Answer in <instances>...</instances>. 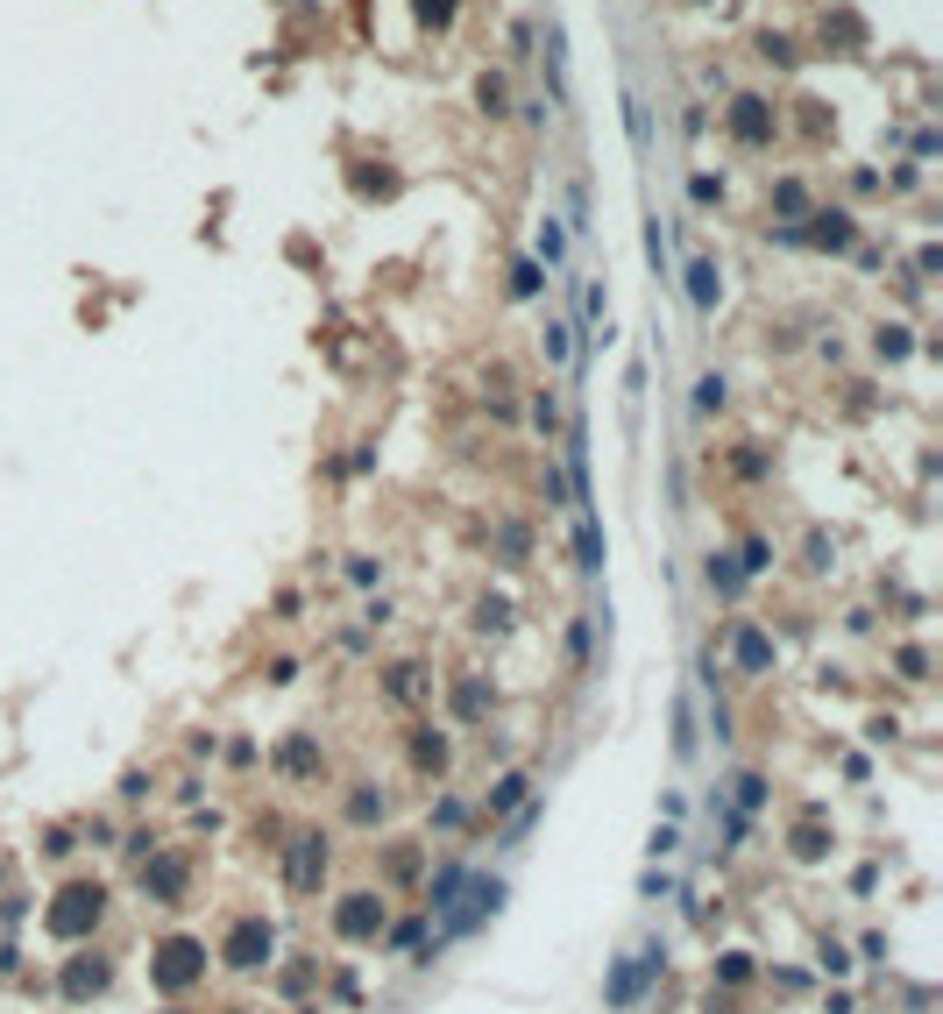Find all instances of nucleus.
<instances>
[{
    "instance_id": "nucleus-4",
    "label": "nucleus",
    "mask_w": 943,
    "mask_h": 1014,
    "mask_svg": "<svg viewBox=\"0 0 943 1014\" xmlns=\"http://www.w3.org/2000/svg\"><path fill=\"white\" fill-rule=\"evenodd\" d=\"M100 901H107L100 887H71V894H64V908H57L50 922H57L64 936H78V929H86V922H100Z\"/></svg>"
},
{
    "instance_id": "nucleus-17",
    "label": "nucleus",
    "mask_w": 943,
    "mask_h": 1014,
    "mask_svg": "<svg viewBox=\"0 0 943 1014\" xmlns=\"http://www.w3.org/2000/svg\"><path fill=\"white\" fill-rule=\"evenodd\" d=\"M873 348H880L887 362H901V355H908L915 341H908V327H880V341H873Z\"/></svg>"
},
{
    "instance_id": "nucleus-25",
    "label": "nucleus",
    "mask_w": 943,
    "mask_h": 1014,
    "mask_svg": "<svg viewBox=\"0 0 943 1014\" xmlns=\"http://www.w3.org/2000/svg\"><path fill=\"white\" fill-rule=\"evenodd\" d=\"M568 334H575L568 320H546V355H554V362H568Z\"/></svg>"
},
{
    "instance_id": "nucleus-8",
    "label": "nucleus",
    "mask_w": 943,
    "mask_h": 1014,
    "mask_svg": "<svg viewBox=\"0 0 943 1014\" xmlns=\"http://www.w3.org/2000/svg\"><path fill=\"white\" fill-rule=\"evenodd\" d=\"M376 929H383L376 894H348V908H341V936H376Z\"/></svg>"
},
{
    "instance_id": "nucleus-22",
    "label": "nucleus",
    "mask_w": 943,
    "mask_h": 1014,
    "mask_svg": "<svg viewBox=\"0 0 943 1014\" xmlns=\"http://www.w3.org/2000/svg\"><path fill=\"white\" fill-rule=\"evenodd\" d=\"M724 405V376H702L695 383V412H717Z\"/></svg>"
},
{
    "instance_id": "nucleus-13",
    "label": "nucleus",
    "mask_w": 943,
    "mask_h": 1014,
    "mask_svg": "<svg viewBox=\"0 0 943 1014\" xmlns=\"http://www.w3.org/2000/svg\"><path fill=\"white\" fill-rule=\"evenodd\" d=\"M738 582H745V568H738L731 554H710V589H724V596H738Z\"/></svg>"
},
{
    "instance_id": "nucleus-6",
    "label": "nucleus",
    "mask_w": 943,
    "mask_h": 1014,
    "mask_svg": "<svg viewBox=\"0 0 943 1014\" xmlns=\"http://www.w3.org/2000/svg\"><path fill=\"white\" fill-rule=\"evenodd\" d=\"M802 242H816V249H851L858 227H851V213H816V227H802Z\"/></svg>"
},
{
    "instance_id": "nucleus-20",
    "label": "nucleus",
    "mask_w": 943,
    "mask_h": 1014,
    "mask_svg": "<svg viewBox=\"0 0 943 1014\" xmlns=\"http://www.w3.org/2000/svg\"><path fill=\"white\" fill-rule=\"evenodd\" d=\"M518 802H525V780H518V773L490 788V809H518Z\"/></svg>"
},
{
    "instance_id": "nucleus-27",
    "label": "nucleus",
    "mask_w": 943,
    "mask_h": 1014,
    "mask_svg": "<svg viewBox=\"0 0 943 1014\" xmlns=\"http://www.w3.org/2000/svg\"><path fill=\"white\" fill-rule=\"evenodd\" d=\"M532 426H539V433H554V426H561V412H554V398H539V405H532Z\"/></svg>"
},
{
    "instance_id": "nucleus-16",
    "label": "nucleus",
    "mask_w": 943,
    "mask_h": 1014,
    "mask_svg": "<svg viewBox=\"0 0 943 1014\" xmlns=\"http://www.w3.org/2000/svg\"><path fill=\"white\" fill-rule=\"evenodd\" d=\"M738 568H745V575H766V568H773V546H766V539H745V554H738Z\"/></svg>"
},
{
    "instance_id": "nucleus-29",
    "label": "nucleus",
    "mask_w": 943,
    "mask_h": 1014,
    "mask_svg": "<svg viewBox=\"0 0 943 1014\" xmlns=\"http://www.w3.org/2000/svg\"><path fill=\"white\" fill-rule=\"evenodd\" d=\"M646 256H653V270H667V242H660V220L646 227Z\"/></svg>"
},
{
    "instance_id": "nucleus-24",
    "label": "nucleus",
    "mask_w": 943,
    "mask_h": 1014,
    "mask_svg": "<svg viewBox=\"0 0 943 1014\" xmlns=\"http://www.w3.org/2000/svg\"><path fill=\"white\" fill-rule=\"evenodd\" d=\"M539 284H546L539 263H518V270H511V291H518V298H539Z\"/></svg>"
},
{
    "instance_id": "nucleus-28",
    "label": "nucleus",
    "mask_w": 943,
    "mask_h": 1014,
    "mask_svg": "<svg viewBox=\"0 0 943 1014\" xmlns=\"http://www.w3.org/2000/svg\"><path fill=\"white\" fill-rule=\"evenodd\" d=\"M582 320H603V284H582Z\"/></svg>"
},
{
    "instance_id": "nucleus-14",
    "label": "nucleus",
    "mask_w": 943,
    "mask_h": 1014,
    "mask_svg": "<svg viewBox=\"0 0 943 1014\" xmlns=\"http://www.w3.org/2000/svg\"><path fill=\"white\" fill-rule=\"evenodd\" d=\"M142 887H156V894H178V887H185L178 858H164V866H156V873H142Z\"/></svg>"
},
{
    "instance_id": "nucleus-10",
    "label": "nucleus",
    "mask_w": 943,
    "mask_h": 1014,
    "mask_svg": "<svg viewBox=\"0 0 943 1014\" xmlns=\"http://www.w3.org/2000/svg\"><path fill=\"white\" fill-rule=\"evenodd\" d=\"M100 986H107V965H100V958H78V965L64 972V993H71V1000H86V993H100Z\"/></svg>"
},
{
    "instance_id": "nucleus-30",
    "label": "nucleus",
    "mask_w": 943,
    "mask_h": 1014,
    "mask_svg": "<svg viewBox=\"0 0 943 1014\" xmlns=\"http://www.w3.org/2000/svg\"><path fill=\"white\" fill-rule=\"evenodd\" d=\"M795 858H823V830H802L795 837Z\"/></svg>"
},
{
    "instance_id": "nucleus-21",
    "label": "nucleus",
    "mask_w": 943,
    "mask_h": 1014,
    "mask_svg": "<svg viewBox=\"0 0 943 1014\" xmlns=\"http://www.w3.org/2000/svg\"><path fill=\"white\" fill-rule=\"evenodd\" d=\"M539 256H546V263H561V256H568V234H561L554 220H546V227H539Z\"/></svg>"
},
{
    "instance_id": "nucleus-15",
    "label": "nucleus",
    "mask_w": 943,
    "mask_h": 1014,
    "mask_svg": "<svg viewBox=\"0 0 943 1014\" xmlns=\"http://www.w3.org/2000/svg\"><path fill=\"white\" fill-rule=\"evenodd\" d=\"M476 107H483V114H504V78H497V71L476 78Z\"/></svg>"
},
{
    "instance_id": "nucleus-5",
    "label": "nucleus",
    "mask_w": 943,
    "mask_h": 1014,
    "mask_svg": "<svg viewBox=\"0 0 943 1014\" xmlns=\"http://www.w3.org/2000/svg\"><path fill=\"white\" fill-rule=\"evenodd\" d=\"M263 958H270V929H263V922H242V929H234V944H227V965L256 972Z\"/></svg>"
},
{
    "instance_id": "nucleus-26",
    "label": "nucleus",
    "mask_w": 943,
    "mask_h": 1014,
    "mask_svg": "<svg viewBox=\"0 0 943 1014\" xmlns=\"http://www.w3.org/2000/svg\"><path fill=\"white\" fill-rule=\"evenodd\" d=\"M773 206H780V213H802V206H809V192L788 178V185H773Z\"/></svg>"
},
{
    "instance_id": "nucleus-23",
    "label": "nucleus",
    "mask_w": 943,
    "mask_h": 1014,
    "mask_svg": "<svg viewBox=\"0 0 943 1014\" xmlns=\"http://www.w3.org/2000/svg\"><path fill=\"white\" fill-rule=\"evenodd\" d=\"M284 766H291V773H312V766H320V752H312L305 738H291V745H284Z\"/></svg>"
},
{
    "instance_id": "nucleus-1",
    "label": "nucleus",
    "mask_w": 943,
    "mask_h": 1014,
    "mask_svg": "<svg viewBox=\"0 0 943 1014\" xmlns=\"http://www.w3.org/2000/svg\"><path fill=\"white\" fill-rule=\"evenodd\" d=\"M731 135H738L745 149L773 142V107H766L759 93H738V100H731Z\"/></svg>"
},
{
    "instance_id": "nucleus-18",
    "label": "nucleus",
    "mask_w": 943,
    "mask_h": 1014,
    "mask_svg": "<svg viewBox=\"0 0 943 1014\" xmlns=\"http://www.w3.org/2000/svg\"><path fill=\"white\" fill-rule=\"evenodd\" d=\"M412 8H419L426 29H447V22H454V0H412Z\"/></svg>"
},
{
    "instance_id": "nucleus-11",
    "label": "nucleus",
    "mask_w": 943,
    "mask_h": 1014,
    "mask_svg": "<svg viewBox=\"0 0 943 1014\" xmlns=\"http://www.w3.org/2000/svg\"><path fill=\"white\" fill-rule=\"evenodd\" d=\"M192 972H199V944H171L164 951V986H185Z\"/></svg>"
},
{
    "instance_id": "nucleus-7",
    "label": "nucleus",
    "mask_w": 943,
    "mask_h": 1014,
    "mask_svg": "<svg viewBox=\"0 0 943 1014\" xmlns=\"http://www.w3.org/2000/svg\"><path fill=\"white\" fill-rule=\"evenodd\" d=\"M717 291H724V270H717L710 256H695V263H688V298H695V312H717Z\"/></svg>"
},
{
    "instance_id": "nucleus-19",
    "label": "nucleus",
    "mask_w": 943,
    "mask_h": 1014,
    "mask_svg": "<svg viewBox=\"0 0 943 1014\" xmlns=\"http://www.w3.org/2000/svg\"><path fill=\"white\" fill-rule=\"evenodd\" d=\"M759 57H766V64H795V43L766 29V36H759Z\"/></svg>"
},
{
    "instance_id": "nucleus-2",
    "label": "nucleus",
    "mask_w": 943,
    "mask_h": 1014,
    "mask_svg": "<svg viewBox=\"0 0 943 1014\" xmlns=\"http://www.w3.org/2000/svg\"><path fill=\"white\" fill-rule=\"evenodd\" d=\"M497 901H504V880H476V887H468V908L447 915V936H468L483 915H497Z\"/></svg>"
},
{
    "instance_id": "nucleus-9",
    "label": "nucleus",
    "mask_w": 943,
    "mask_h": 1014,
    "mask_svg": "<svg viewBox=\"0 0 943 1014\" xmlns=\"http://www.w3.org/2000/svg\"><path fill=\"white\" fill-rule=\"evenodd\" d=\"M738 667H745V674H766V667H773V646H766L759 624H738Z\"/></svg>"
},
{
    "instance_id": "nucleus-3",
    "label": "nucleus",
    "mask_w": 943,
    "mask_h": 1014,
    "mask_svg": "<svg viewBox=\"0 0 943 1014\" xmlns=\"http://www.w3.org/2000/svg\"><path fill=\"white\" fill-rule=\"evenodd\" d=\"M320 880H327V844H320V837H298V844H291V887L312 894Z\"/></svg>"
},
{
    "instance_id": "nucleus-12",
    "label": "nucleus",
    "mask_w": 943,
    "mask_h": 1014,
    "mask_svg": "<svg viewBox=\"0 0 943 1014\" xmlns=\"http://www.w3.org/2000/svg\"><path fill=\"white\" fill-rule=\"evenodd\" d=\"M575 546H582V568H603V539H596V518L589 511L575 518Z\"/></svg>"
}]
</instances>
